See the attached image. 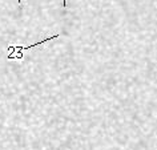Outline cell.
Masks as SVG:
<instances>
[{
  "label": "cell",
  "mask_w": 157,
  "mask_h": 150,
  "mask_svg": "<svg viewBox=\"0 0 157 150\" xmlns=\"http://www.w3.org/2000/svg\"><path fill=\"white\" fill-rule=\"evenodd\" d=\"M19 6H20V7H21V0H19Z\"/></svg>",
  "instance_id": "3957f363"
},
{
  "label": "cell",
  "mask_w": 157,
  "mask_h": 150,
  "mask_svg": "<svg viewBox=\"0 0 157 150\" xmlns=\"http://www.w3.org/2000/svg\"><path fill=\"white\" fill-rule=\"evenodd\" d=\"M63 6H64V7L67 6V2H65V0H64V2H63Z\"/></svg>",
  "instance_id": "7a4b0ae2"
},
{
  "label": "cell",
  "mask_w": 157,
  "mask_h": 150,
  "mask_svg": "<svg viewBox=\"0 0 157 150\" xmlns=\"http://www.w3.org/2000/svg\"><path fill=\"white\" fill-rule=\"evenodd\" d=\"M56 37H59V35H55V36H51V37H47V39H44L43 41H39V43H35V44H32V45H28V47H10L8 48V51H24V49H31V48H33V47H37V45H40V44H44V43H47V41H49V40H53V39H56Z\"/></svg>",
  "instance_id": "6da1fadb"
}]
</instances>
